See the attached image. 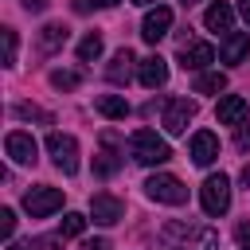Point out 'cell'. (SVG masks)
I'll use <instances>...</instances> for the list:
<instances>
[{
	"label": "cell",
	"instance_id": "9a60e30c",
	"mask_svg": "<svg viewBox=\"0 0 250 250\" xmlns=\"http://www.w3.org/2000/svg\"><path fill=\"white\" fill-rule=\"evenodd\" d=\"M207 62H215V47L211 43H188L180 51V66L184 70H203Z\"/></svg>",
	"mask_w": 250,
	"mask_h": 250
},
{
	"label": "cell",
	"instance_id": "44dd1931",
	"mask_svg": "<svg viewBox=\"0 0 250 250\" xmlns=\"http://www.w3.org/2000/svg\"><path fill=\"white\" fill-rule=\"evenodd\" d=\"M12 113H16L20 121H43V125H51V121H55L47 109H39V105H31V102H16V105H12Z\"/></svg>",
	"mask_w": 250,
	"mask_h": 250
},
{
	"label": "cell",
	"instance_id": "3957f363",
	"mask_svg": "<svg viewBox=\"0 0 250 250\" xmlns=\"http://www.w3.org/2000/svg\"><path fill=\"white\" fill-rule=\"evenodd\" d=\"M199 203H203V215H211V219L227 215V207H230V180L223 172L219 176H207L203 188H199Z\"/></svg>",
	"mask_w": 250,
	"mask_h": 250
},
{
	"label": "cell",
	"instance_id": "d6a6232c",
	"mask_svg": "<svg viewBox=\"0 0 250 250\" xmlns=\"http://www.w3.org/2000/svg\"><path fill=\"white\" fill-rule=\"evenodd\" d=\"M39 246H43V242H12L8 250H39Z\"/></svg>",
	"mask_w": 250,
	"mask_h": 250
},
{
	"label": "cell",
	"instance_id": "e575fe53",
	"mask_svg": "<svg viewBox=\"0 0 250 250\" xmlns=\"http://www.w3.org/2000/svg\"><path fill=\"white\" fill-rule=\"evenodd\" d=\"M242 184H246V188H250V164H246V168H242Z\"/></svg>",
	"mask_w": 250,
	"mask_h": 250
},
{
	"label": "cell",
	"instance_id": "7a4b0ae2",
	"mask_svg": "<svg viewBox=\"0 0 250 250\" xmlns=\"http://www.w3.org/2000/svg\"><path fill=\"white\" fill-rule=\"evenodd\" d=\"M129 156L137 160V164H164L168 156H172V148H168V141L164 137H156V129H137L133 137H129Z\"/></svg>",
	"mask_w": 250,
	"mask_h": 250
},
{
	"label": "cell",
	"instance_id": "cb8c5ba5",
	"mask_svg": "<svg viewBox=\"0 0 250 250\" xmlns=\"http://www.w3.org/2000/svg\"><path fill=\"white\" fill-rule=\"evenodd\" d=\"M117 168H121V156H117L113 148H105V152L94 156V172H98V176H113Z\"/></svg>",
	"mask_w": 250,
	"mask_h": 250
},
{
	"label": "cell",
	"instance_id": "e0dca14e",
	"mask_svg": "<svg viewBox=\"0 0 250 250\" xmlns=\"http://www.w3.org/2000/svg\"><path fill=\"white\" fill-rule=\"evenodd\" d=\"M133 62H137V59H133V51H129V47H121V51L113 55V62L105 66V78H109L113 86H125V82H129V74H133Z\"/></svg>",
	"mask_w": 250,
	"mask_h": 250
},
{
	"label": "cell",
	"instance_id": "d590c367",
	"mask_svg": "<svg viewBox=\"0 0 250 250\" xmlns=\"http://www.w3.org/2000/svg\"><path fill=\"white\" fill-rule=\"evenodd\" d=\"M191 4H199V0H184V8H191Z\"/></svg>",
	"mask_w": 250,
	"mask_h": 250
},
{
	"label": "cell",
	"instance_id": "8992f818",
	"mask_svg": "<svg viewBox=\"0 0 250 250\" xmlns=\"http://www.w3.org/2000/svg\"><path fill=\"white\" fill-rule=\"evenodd\" d=\"M59 207H62V191L51 188V184H39V188L23 191V211H27L31 219H47V215H55Z\"/></svg>",
	"mask_w": 250,
	"mask_h": 250
},
{
	"label": "cell",
	"instance_id": "4dcf8cb0",
	"mask_svg": "<svg viewBox=\"0 0 250 250\" xmlns=\"http://www.w3.org/2000/svg\"><path fill=\"white\" fill-rule=\"evenodd\" d=\"M82 250H109V242H105V238H90Z\"/></svg>",
	"mask_w": 250,
	"mask_h": 250
},
{
	"label": "cell",
	"instance_id": "2e32d148",
	"mask_svg": "<svg viewBox=\"0 0 250 250\" xmlns=\"http://www.w3.org/2000/svg\"><path fill=\"white\" fill-rule=\"evenodd\" d=\"M191 160H195V164H211V160H219V137L207 133V129H199V133L191 137Z\"/></svg>",
	"mask_w": 250,
	"mask_h": 250
},
{
	"label": "cell",
	"instance_id": "603a6c76",
	"mask_svg": "<svg viewBox=\"0 0 250 250\" xmlns=\"http://www.w3.org/2000/svg\"><path fill=\"white\" fill-rule=\"evenodd\" d=\"M82 230H86V215L66 211V215H62V223H59V234H62V238H78Z\"/></svg>",
	"mask_w": 250,
	"mask_h": 250
},
{
	"label": "cell",
	"instance_id": "836d02e7",
	"mask_svg": "<svg viewBox=\"0 0 250 250\" xmlns=\"http://www.w3.org/2000/svg\"><path fill=\"white\" fill-rule=\"evenodd\" d=\"M238 12H242V20L250 23V0H238Z\"/></svg>",
	"mask_w": 250,
	"mask_h": 250
},
{
	"label": "cell",
	"instance_id": "4316f807",
	"mask_svg": "<svg viewBox=\"0 0 250 250\" xmlns=\"http://www.w3.org/2000/svg\"><path fill=\"white\" fill-rule=\"evenodd\" d=\"M0 230H4V238H12V230H16V215H12L8 207L0 211Z\"/></svg>",
	"mask_w": 250,
	"mask_h": 250
},
{
	"label": "cell",
	"instance_id": "8fae6325",
	"mask_svg": "<svg viewBox=\"0 0 250 250\" xmlns=\"http://www.w3.org/2000/svg\"><path fill=\"white\" fill-rule=\"evenodd\" d=\"M203 27L215 31V35H230V27H234V8H230L227 0L207 4V12H203Z\"/></svg>",
	"mask_w": 250,
	"mask_h": 250
},
{
	"label": "cell",
	"instance_id": "ffe728a7",
	"mask_svg": "<svg viewBox=\"0 0 250 250\" xmlns=\"http://www.w3.org/2000/svg\"><path fill=\"white\" fill-rule=\"evenodd\" d=\"M219 90H227V74H219V70H199L195 74V94H219Z\"/></svg>",
	"mask_w": 250,
	"mask_h": 250
},
{
	"label": "cell",
	"instance_id": "5bb4252c",
	"mask_svg": "<svg viewBox=\"0 0 250 250\" xmlns=\"http://www.w3.org/2000/svg\"><path fill=\"white\" fill-rule=\"evenodd\" d=\"M246 113H250V105H246V98H238V94H227V98L215 105L219 125H242V121H246Z\"/></svg>",
	"mask_w": 250,
	"mask_h": 250
},
{
	"label": "cell",
	"instance_id": "1f68e13d",
	"mask_svg": "<svg viewBox=\"0 0 250 250\" xmlns=\"http://www.w3.org/2000/svg\"><path fill=\"white\" fill-rule=\"evenodd\" d=\"M234 234H238V242H250V223H238V230H234Z\"/></svg>",
	"mask_w": 250,
	"mask_h": 250
},
{
	"label": "cell",
	"instance_id": "83f0119b",
	"mask_svg": "<svg viewBox=\"0 0 250 250\" xmlns=\"http://www.w3.org/2000/svg\"><path fill=\"white\" fill-rule=\"evenodd\" d=\"M113 4H117V0H78L74 8H78V12H90V8H113Z\"/></svg>",
	"mask_w": 250,
	"mask_h": 250
},
{
	"label": "cell",
	"instance_id": "d6986e66",
	"mask_svg": "<svg viewBox=\"0 0 250 250\" xmlns=\"http://www.w3.org/2000/svg\"><path fill=\"white\" fill-rule=\"evenodd\" d=\"M66 39H70L66 23H47V27L39 31V47H43V51H59V47H62Z\"/></svg>",
	"mask_w": 250,
	"mask_h": 250
},
{
	"label": "cell",
	"instance_id": "8d00e7d4",
	"mask_svg": "<svg viewBox=\"0 0 250 250\" xmlns=\"http://www.w3.org/2000/svg\"><path fill=\"white\" fill-rule=\"evenodd\" d=\"M133 4H156V0H133Z\"/></svg>",
	"mask_w": 250,
	"mask_h": 250
},
{
	"label": "cell",
	"instance_id": "4fadbf2b",
	"mask_svg": "<svg viewBox=\"0 0 250 250\" xmlns=\"http://www.w3.org/2000/svg\"><path fill=\"white\" fill-rule=\"evenodd\" d=\"M246 55H250V35H246V31H230V35L223 39V47H219V59H223L227 66H238Z\"/></svg>",
	"mask_w": 250,
	"mask_h": 250
},
{
	"label": "cell",
	"instance_id": "7c38bea8",
	"mask_svg": "<svg viewBox=\"0 0 250 250\" xmlns=\"http://www.w3.org/2000/svg\"><path fill=\"white\" fill-rule=\"evenodd\" d=\"M137 78H141V86H145V90H156V86H164V82H168V62H164L160 55H148V59H141V62H137Z\"/></svg>",
	"mask_w": 250,
	"mask_h": 250
},
{
	"label": "cell",
	"instance_id": "30bf717a",
	"mask_svg": "<svg viewBox=\"0 0 250 250\" xmlns=\"http://www.w3.org/2000/svg\"><path fill=\"white\" fill-rule=\"evenodd\" d=\"M4 148H8V156L16 160V164H35L39 160V145H35V137L31 133H8L4 137Z\"/></svg>",
	"mask_w": 250,
	"mask_h": 250
},
{
	"label": "cell",
	"instance_id": "d4e9b609",
	"mask_svg": "<svg viewBox=\"0 0 250 250\" xmlns=\"http://www.w3.org/2000/svg\"><path fill=\"white\" fill-rule=\"evenodd\" d=\"M51 86L55 90H74L78 86V74L74 70H51Z\"/></svg>",
	"mask_w": 250,
	"mask_h": 250
},
{
	"label": "cell",
	"instance_id": "ba28073f",
	"mask_svg": "<svg viewBox=\"0 0 250 250\" xmlns=\"http://www.w3.org/2000/svg\"><path fill=\"white\" fill-rule=\"evenodd\" d=\"M90 215H94V223L113 227V223L125 219V203H121L117 195H109V191H98V195L90 199Z\"/></svg>",
	"mask_w": 250,
	"mask_h": 250
},
{
	"label": "cell",
	"instance_id": "484cf974",
	"mask_svg": "<svg viewBox=\"0 0 250 250\" xmlns=\"http://www.w3.org/2000/svg\"><path fill=\"white\" fill-rule=\"evenodd\" d=\"M0 35H4V62L12 66V62H16V31H12V27H4Z\"/></svg>",
	"mask_w": 250,
	"mask_h": 250
},
{
	"label": "cell",
	"instance_id": "5b68a950",
	"mask_svg": "<svg viewBox=\"0 0 250 250\" xmlns=\"http://www.w3.org/2000/svg\"><path fill=\"white\" fill-rule=\"evenodd\" d=\"M145 195H148V199H156V203H172V207L188 203V188H184L176 176H168V172L148 176V180H145Z\"/></svg>",
	"mask_w": 250,
	"mask_h": 250
},
{
	"label": "cell",
	"instance_id": "ac0fdd59",
	"mask_svg": "<svg viewBox=\"0 0 250 250\" xmlns=\"http://www.w3.org/2000/svg\"><path fill=\"white\" fill-rule=\"evenodd\" d=\"M94 105H98V113H102V117H113V121H125V117H129V102H125V98H117V94H102Z\"/></svg>",
	"mask_w": 250,
	"mask_h": 250
},
{
	"label": "cell",
	"instance_id": "277c9868",
	"mask_svg": "<svg viewBox=\"0 0 250 250\" xmlns=\"http://www.w3.org/2000/svg\"><path fill=\"white\" fill-rule=\"evenodd\" d=\"M47 152H51V160L62 176L78 172V141L70 133H47Z\"/></svg>",
	"mask_w": 250,
	"mask_h": 250
},
{
	"label": "cell",
	"instance_id": "6da1fadb",
	"mask_svg": "<svg viewBox=\"0 0 250 250\" xmlns=\"http://www.w3.org/2000/svg\"><path fill=\"white\" fill-rule=\"evenodd\" d=\"M168 242H180V250H219V234L211 227H195V223H164L160 230Z\"/></svg>",
	"mask_w": 250,
	"mask_h": 250
},
{
	"label": "cell",
	"instance_id": "52a82bcc",
	"mask_svg": "<svg viewBox=\"0 0 250 250\" xmlns=\"http://www.w3.org/2000/svg\"><path fill=\"white\" fill-rule=\"evenodd\" d=\"M168 31H172V8H164V4L148 8L145 20H141V39L145 43H160Z\"/></svg>",
	"mask_w": 250,
	"mask_h": 250
},
{
	"label": "cell",
	"instance_id": "f546056e",
	"mask_svg": "<svg viewBox=\"0 0 250 250\" xmlns=\"http://www.w3.org/2000/svg\"><path fill=\"white\" fill-rule=\"evenodd\" d=\"M47 0H23V12H43Z\"/></svg>",
	"mask_w": 250,
	"mask_h": 250
},
{
	"label": "cell",
	"instance_id": "7402d4cb",
	"mask_svg": "<svg viewBox=\"0 0 250 250\" xmlns=\"http://www.w3.org/2000/svg\"><path fill=\"white\" fill-rule=\"evenodd\" d=\"M102 47H105V43H102V35H98V31H90V35L78 43V62H94V59L102 55Z\"/></svg>",
	"mask_w": 250,
	"mask_h": 250
},
{
	"label": "cell",
	"instance_id": "9c48e42d",
	"mask_svg": "<svg viewBox=\"0 0 250 250\" xmlns=\"http://www.w3.org/2000/svg\"><path fill=\"white\" fill-rule=\"evenodd\" d=\"M191 117H195V102L191 98H172L168 109H164V129L172 137H180V133H188V121Z\"/></svg>",
	"mask_w": 250,
	"mask_h": 250
},
{
	"label": "cell",
	"instance_id": "f1b7e54d",
	"mask_svg": "<svg viewBox=\"0 0 250 250\" xmlns=\"http://www.w3.org/2000/svg\"><path fill=\"white\" fill-rule=\"evenodd\" d=\"M234 145H238V152H250V129H246V125H238V137H234Z\"/></svg>",
	"mask_w": 250,
	"mask_h": 250
},
{
	"label": "cell",
	"instance_id": "74e56055",
	"mask_svg": "<svg viewBox=\"0 0 250 250\" xmlns=\"http://www.w3.org/2000/svg\"><path fill=\"white\" fill-rule=\"evenodd\" d=\"M242 250H250V242H242Z\"/></svg>",
	"mask_w": 250,
	"mask_h": 250
}]
</instances>
